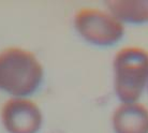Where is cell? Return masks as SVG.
Here are the masks:
<instances>
[{"instance_id":"cell-1","label":"cell","mask_w":148,"mask_h":133,"mask_svg":"<svg viewBox=\"0 0 148 133\" xmlns=\"http://www.w3.org/2000/svg\"><path fill=\"white\" fill-rule=\"evenodd\" d=\"M43 80V68L32 53L18 47L0 52V89L22 98L34 93Z\"/></svg>"},{"instance_id":"cell-2","label":"cell","mask_w":148,"mask_h":133,"mask_svg":"<svg viewBox=\"0 0 148 133\" xmlns=\"http://www.w3.org/2000/svg\"><path fill=\"white\" fill-rule=\"evenodd\" d=\"M148 84V52L140 47H125L114 59V88L120 101L133 103Z\"/></svg>"},{"instance_id":"cell-3","label":"cell","mask_w":148,"mask_h":133,"mask_svg":"<svg viewBox=\"0 0 148 133\" xmlns=\"http://www.w3.org/2000/svg\"><path fill=\"white\" fill-rule=\"evenodd\" d=\"M77 32L89 43L98 46L116 44L122 38L125 28L122 23L111 13L98 9H83L74 19Z\"/></svg>"},{"instance_id":"cell-4","label":"cell","mask_w":148,"mask_h":133,"mask_svg":"<svg viewBox=\"0 0 148 133\" xmlns=\"http://www.w3.org/2000/svg\"><path fill=\"white\" fill-rule=\"evenodd\" d=\"M1 120L9 133H37L42 126L43 116L32 101L12 98L2 106Z\"/></svg>"},{"instance_id":"cell-5","label":"cell","mask_w":148,"mask_h":133,"mask_svg":"<svg viewBox=\"0 0 148 133\" xmlns=\"http://www.w3.org/2000/svg\"><path fill=\"white\" fill-rule=\"evenodd\" d=\"M115 133H148V108L137 102L122 103L113 114Z\"/></svg>"},{"instance_id":"cell-6","label":"cell","mask_w":148,"mask_h":133,"mask_svg":"<svg viewBox=\"0 0 148 133\" xmlns=\"http://www.w3.org/2000/svg\"><path fill=\"white\" fill-rule=\"evenodd\" d=\"M108 9L120 22L143 24L148 22L147 1H108Z\"/></svg>"},{"instance_id":"cell-7","label":"cell","mask_w":148,"mask_h":133,"mask_svg":"<svg viewBox=\"0 0 148 133\" xmlns=\"http://www.w3.org/2000/svg\"><path fill=\"white\" fill-rule=\"evenodd\" d=\"M147 87H148V84H147Z\"/></svg>"}]
</instances>
